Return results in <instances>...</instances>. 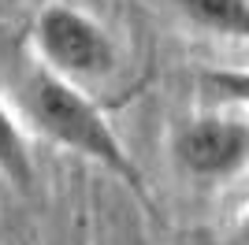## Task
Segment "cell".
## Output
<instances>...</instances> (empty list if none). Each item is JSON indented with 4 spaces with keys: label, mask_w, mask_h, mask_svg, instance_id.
Segmentation results:
<instances>
[{
    "label": "cell",
    "mask_w": 249,
    "mask_h": 245,
    "mask_svg": "<svg viewBox=\"0 0 249 245\" xmlns=\"http://www.w3.org/2000/svg\"><path fill=\"white\" fill-rule=\"evenodd\" d=\"M15 112L34 134H41L45 141L97 163L101 171L119 178L149 212H156L145 171L138 167V160L130 156L123 138L112 130L108 115L101 112V104L82 86L52 74L37 60H26L19 78H15Z\"/></svg>",
    "instance_id": "6da1fadb"
},
{
    "label": "cell",
    "mask_w": 249,
    "mask_h": 245,
    "mask_svg": "<svg viewBox=\"0 0 249 245\" xmlns=\"http://www.w3.org/2000/svg\"><path fill=\"white\" fill-rule=\"evenodd\" d=\"M34 60L49 67L52 74L82 86V82L108 78L119 63L115 41L108 37L93 15L78 11L74 4H45L30 26Z\"/></svg>",
    "instance_id": "7a4b0ae2"
},
{
    "label": "cell",
    "mask_w": 249,
    "mask_h": 245,
    "mask_svg": "<svg viewBox=\"0 0 249 245\" xmlns=\"http://www.w3.org/2000/svg\"><path fill=\"white\" fill-rule=\"evenodd\" d=\"M171 156L190 178L219 182L249 163V119L197 115L171 134Z\"/></svg>",
    "instance_id": "3957f363"
},
{
    "label": "cell",
    "mask_w": 249,
    "mask_h": 245,
    "mask_svg": "<svg viewBox=\"0 0 249 245\" xmlns=\"http://www.w3.org/2000/svg\"><path fill=\"white\" fill-rule=\"evenodd\" d=\"M0 175L15 190H22V193H30L34 175H37L30 141H26V130H22V119L4 97H0Z\"/></svg>",
    "instance_id": "277c9868"
},
{
    "label": "cell",
    "mask_w": 249,
    "mask_h": 245,
    "mask_svg": "<svg viewBox=\"0 0 249 245\" xmlns=\"http://www.w3.org/2000/svg\"><path fill=\"white\" fill-rule=\"evenodd\" d=\"M175 4L201 30L249 41V0H175Z\"/></svg>",
    "instance_id": "5b68a950"
},
{
    "label": "cell",
    "mask_w": 249,
    "mask_h": 245,
    "mask_svg": "<svg viewBox=\"0 0 249 245\" xmlns=\"http://www.w3.org/2000/svg\"><path fill=\"white\" fill-rule=\"evenodd\" d=\"M201 89L216 97L219 104H234L249 112V71L246 67H212L201 71Z\"/></svg>",
    "instance_id": "8992f818"
},
{
    "label": "cell",
    "mask_w": 249,
    "mask_h": 245,
    "mask_svg": "<svg viewBox=\"0 0 249 245\" xmlns=\"http://www.w3.org/2000/svg\"><path fill=\"white\" fill-rule=\"evenodd\" d=\"M242 238L249 242V212H246V219H242Z\"/></svg>",
    "instance_id": "52a82bcc"
}]
</instances>
